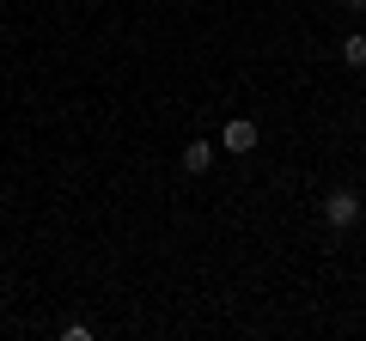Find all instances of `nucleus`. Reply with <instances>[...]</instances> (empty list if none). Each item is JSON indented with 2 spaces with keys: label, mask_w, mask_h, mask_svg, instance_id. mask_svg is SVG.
<instances>
[{
  "label": "nucleus",
  "mask_w": 366,
  "mask_h": 341,
  "mask_svg": "<svg viewBox=\"0 0 366 341\" xmlns=\"http://www.w3.org/2000/svg\"><path fill=\"white\" fill-rule=\"evenodd\" d=\"M360 213H366L360 189H330V195H324V225H330V232H348V225H360Z\"/></svg>",
  "instance_id": "1"
},
{
  "label": "nucleus",
  "mask_w": 366,
  "mask_h": 341,
  "mask_svg": "<svg viewBox=\"0 0 366 341\" xmlns=\"http://www.w3.org/2000/svg\"><path fill=\"white\" fill-rule=\"evenodd\" d=\"M257 122L250 116H226V128H220V153H232V158H244V153H257Z\"/></svg>",
  "instance_id": "2"
},
{
  "label": "nucleus",
  "mask_w": 366,
  "mask_h": 341,
  "mask_svg": "<svg viewBox=\"0 0 366 341\" xmlns=\"http://www.w3.org/2000/svg\"><path fill=\"white\" fill-rule=\"evenodd\" d=\"M214 158H220V146H214V141H189V146H183V170H189V177L214 170Z\"/></svg>",
  "instance_id": "3"
},
{
  "label": "nucleus",
  "mask_w": 366,
  "mask_h": 341,
  "mask_svg": "<svg viewBox=\"0 0 366 341\" xmlns=\"http://www.w3.org/2000/svg\"><path fill=\"white\" fill-rule=\"evenodd\" d=\"M336 55H342V67H366V31H348Z\"/></svg>",
  "instance_id": "4"
},
{
  "label": "nucleus",
  "mask_w": 366,
  "mask_h": 341,
  "mask_svg": "<svg viewBox=\"0 0 366 341\" xmlns=\"http://www.w3.org/2000/svg\"><path fill=\"white\" fill-rule=\"evenodd\" d=\"M342 6H348V13H366V0H342Z\"/></svg>",
  "instance_id": "5"
}]
</instances>
